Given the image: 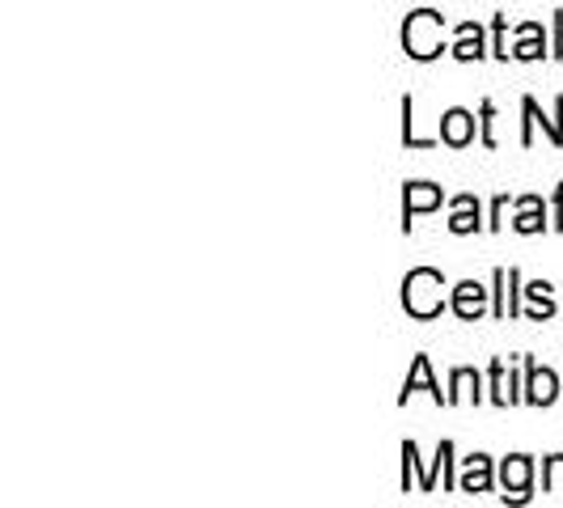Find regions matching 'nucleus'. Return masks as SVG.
Returning <instances> with one entry per match:
<instances>
[{"label":"nucleus","instance_id":"obj_3","mask_svg":"<svg viewBox=\"0 0 563 508\" xmlns=\"http://www.w3.org/2000/svg\"><path fill=\"white\" fill-rule=\"evenodd\" d=\"M530 471H534V466H530V457H521V453H517V457H508L505 462V471H500V479H505V500L508 496H512V500H526V496H530Z\"/></svg>","mask_w":563,"mask_h":508},{"label":"nucleus","instance_id":"obj_11","mask_svg":"<svg viewBox=\"0 0 563 508\" xmlns=\"http://www.w3.org/2000/svg\"><path fill=\"white\" fill-rule=\"evenodd\" d=\"M457 34H462V38H457L453 56H457V59H479L483 56V34H479V26H462Z\"/></svg>","mask_w":563,"mask_h":508},{"label":"nucleus","instance_id":"obj_9","mask_svg":"<svg viewBox=\"0 0 563 508\" xmlns=\"http://www.w3.org/2000/svg\"><path fill=\"white\" fill-rule=\"evenodd\" d=\"M492 487V462L475 453V457H466V471H462V492H487Z\"/></svg>","mask_w":563,"mask_h":508},{"label":"nucleus","instance_id":"obj_5","mask_svg":"<svg viewBox=\"0 0 563 508\" xmlns=\"http://www.w3.org/2000/svg\"><path fill=\"white\" fill-rule=\"evenodd\" d=\"M441 136H445V144H453V148L471 144L475 141V114L471 111H445V119H441Z\"/></svg>","mask_w":563,"mask_h":508},{"label":"nucleus","instance_id":"obj_6","mask_svg":"<svg viewBox=\"0 0 563 508\" xmlns=\"http://www.w3.org/2000/svg\"><path fill=\"white\" fill-rule=\"evenodd\" d=\"M428 208H441V187H432V183H411V187H407V199H402L407 229H411V217H416V212H428Z\"/></svg>","mask_w":563,"mask_h":508},{"label":"nucleus","instance_id":"obj_13","mask_svg":"<svg viewBox=\"0 0 563 508\" xmlns=\"http://www.w3.org/2000/svg\"><path fill=\"white\" fill-rule=\"evenodd\" d=\"M538 34H542L538 26H521V47H517L512 56H517V59H538V56H542V43H538Z\"/></svg>","mask_w":563,"mask_h":508},{"label":"nucleus","instance_id":"obj_2","mask_svg":"<svg viewBox=\"0 0 563 508\" xmlns=\"http://www.w3.org/2000/svg\"><path fill=\"white\" fill-rule=\"evenodd\" d=\"M402 47H407V56H416V59L441 56V18H437L432 9L411 13L407 26H402Z\"/></svg>","mask_w":563,"mask_h":508},{"label":"nucleus","instance_id":"obj_14","mask_svg":"<svg viewBox=\"0 0 563 508\" xmlns=\"http://www.w3.org/2000/svg\"><path fill=\"white\" fill-rule=\"evenodd\" d=\"M492 386H496V402H512V382H508L505 377V365H500V361H496V365H492Z\"/></svg>","mask_w":563,"mask_h":508},{"label":"nucleus","instance_id":"obj_10","mask_svg":"<svg viewBox=\"0 0 563 508\" xmlns=\"http://www.w3.org/2000/svg\"><path fill=\"white\" fill-rule=\"evenodd\" d=\"M453 208H457V212H453V221H450L453 233H471V229H479V203H475V199L457 196L453 199Z\"/></svg>","mask_w":563,"mask_h":508},{"label":"nucleus","instance_id":"obj_4","mask_svg":"<svg viewBox=\"0 0 563 508\" xmlns=\"http://www.w3.org/2000/svg\"><path fill=\"white\" fill-rule=\"evenodd\" d=\"M483 306H487V288H479L475 280H466L453 288V313H457V318L471 322V318H479L483 313Z\"/></svg>","mask_w":563,"mask_h":508},{"label":"nucleus","instance_id":"obj_7","mask_svg":"<svg viewBox=\"0 0 563 508\" xmlns=\"http://www.w3.org/2000/svg\"><path fill=\"white\" fill-rule=\"evenodd\" d=\"M416 390H428L437 402H450V395H441V386L432 382V368H428V356H416V368L407 373V386H402V402L416 395Z\"/></svg>","mask_w":563,"mask_h":508},{"label":"nucleus","instance_id":"obj_8","mask_svg":"<svg viewBox=\"0 0 563 508\" xmlns=\"http://www.w3.org/2000/svg\"><path fill=\"white\" fill-rule=\"evenodd\" d=\"M555 395H560V382H555V373L551 368H530V402H538V407H547V402H555Z\"/></svg>","mask_w":563,"mask_h":508},{"label":"nucleus","instance_id":"obj_1","mask_svg":"<svg viewBox=\"0 0 563 508\" xmlns=\"http://www.w3.org/2000/svg\"><path fill=\"white\" fill-rule=\"evenodd\" d=\"M441 272H432V267H416L407 280H402V306L407 313H416V318H432V313H441L445 306V297H441Z\"/></svg>","mask_w":563,"mask_h":508},{"label":"nucleus","instance_id":"obj_12","mask_svg":"<svg viewBox=\"0 0 563 508\" xmlns=\"http://www.w3.org/2000/svg\"><path fill=\"white\" fill-rule=\"evenodd\" d=\"M521 233H538L542 229V212H538V199H521V217L512 221Z\"/></svg>","mask_w":563,"mask_h":508},{"label":"nucleus","instance_id":"obj_15","mask_svg":"<svg viewBox=\"0 0 563 508\" xmlns=\"http://www.w3.org/2000/svg\"><path fill=\"white\" fill-rule=\"evenodd\" d=\"M542 475H547V487H551V492H563V453L547 462V471H542Z\"/></svg>","mask_w":563,"mask_h":508}]
</instances>
